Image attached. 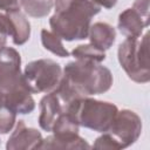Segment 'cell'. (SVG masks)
<instances>
[{
	"mask_svg": "<svg viewBox=\"0 0 150 150\" xmlns=\"http://www.w3.org/2000/svg\"><path fill=\"white\" fill-rule=\"evenodd\" d=\"M62 80L54 91L66 108L81 97L100 95L108 91L112 86L111 71L97 62L75 60L63 68Z\"/></svg>",
	"mask_w": 150,
	"mask_h": 150,
	"instance_id": "1",
	"label": "cell"
},
{
	"mask_svg": "<svg viewBox=\"0 0 150 150\" xmlns=\"http://www.w3.org/2000/svg\"><path fill=\"white\" fill-rule=\"evenodd\" d=\"M0 93L4 104L15 114H30L35 101L21 71V56L13 47L0 52Z\"/></svg>",
	"mask_w": 150,
	"mask_h": 150,
	"instance_id": "2",
	"label": "cell"
},
{
	"mask_svg": "<svg viewBox=\"0 0 150 150\" xmlns=\"http://www.w3.org/2000/svg\"><path fill=\"white\" fill-rule=\"evenodd\" d=\"M54 8L49 26L53 33L66 41L88 38L91 19L101 11L91 0H54Z\"/></svg>",
	"mask_w": 150,
	"mask_h": 150,
	"instance_id": "3",
	"label": "cell"
},
{
	"mask_svg": "<svg viewBox=\"0 0 150 150\" xmlns=\"http://www.w3.org/2000/svg\"><path fill=\"white\" fill-rule=\"evenodd\" d=\"M67 111L75 118L80 127L97 131L107 132L118 111V108L107 101H98L95 98L81 97L73 101Z\"/></svg>",
	"mask_w": 150,
	"mask_h": 150,
	"instance_id": "4",
	"label": "cell"
},
{
	"mask_svg": "<svg viewBox=\"0 0 150 150\" xmlns=\"http://www.w3.org/2000/svg\"><path fill=\"white\" fill-rule=\"evenodd\" d=\"M117 59L130 80L148 83L150 81L149 33L143 38H127L118 46Z\"/></svg>",
	"mask_w": 150,
	"mask_h": 150,
	"instance_id": "5",
	"label": "cell"
},
{
	"mask_svg": "<svg viewBox=\"0 0 150 150\" xmlns=\"http://www.w3.org/2000/svg\"><path fill=\"white\" fill-rule=\"evenodd\" d=\"M62 75L61 66L52 59L30 61L23 69V76L32 94L54 93L60 86Z\"/></svg>",
	"mask_w": 150,
	"mask_h": 150,
	"instance_id": "6",
	"label": "cell"
},
{
	"mask_svg": "<svg viewBox=\"0 0 150 150\" xmlns=\"http://www.w3.org/2000/svg\"><path fill=\"white\" fill-rule=\"evenodd\" d=\"M109 132L118 144L120 149H124L134 144L142 134V120L132 110H118Z\"/></svg>",
	"mask_w": 150,
	"mask_h": 150,
	"instance_id": "7",
	"label": "cell"
},
{
	"mask_svg": "<svg viewBox=\"0 0 150 150\" xmlns=\"http://www.w3.org/2000/svg\"><path fill=\"white\" fill-rule=\"evenodd\" d=\"M42 141H43L42 135L38 129L27 127L25 121L20 120L16 122L15 129L6 143V149L7 150L40 149Z\"/></svg>",
	"mask_w": 150,
	"mask_h": 150,
	"instance_id": "8",
	"label": "cell"
},
{
	"mask_svg": "<svg viewBox=\"0 0 150 150\" xmlns=\"http://www.w3.org/2000/svg\"><path fill=\"white\" fill-rule=\"evenodd\" d=\"M0 21L7 29L8 36L16 46L25 45L30 36V23L20 9L0 12Z\"/></svg>",
	"mask_w": 150,
	"mask_h": 150,
	"instance_id": "9",
	"label": "cell"
},
{
	"mask_svg": "<svg viewBox=\"0 0 150 150\" xmlns=\"http://www.w3.org/2000/svg\"><path fill=\"white\" fill-rule=\"evenodd\" d=\"M66 111L64 105L60 101L55 93L46 94L40 101V115L39 125L42 130L52 132V128L57 120V117Z\"/></svg>",
	"mask_w": 150,
	"mask_h": 150,
	"instance_id": "10",
	"label": "cell"
},
{
	"mask_svg": "<svg viewBox=\"0 0 150 150\" xmlns=\"http://www.w3.org/2000/svg\"><path fill=\"white\" fill-rule=\"evenodd\" d=\"M148 26L149 23H146L132 7L124 9L118 15L117 27L125 38H141L143 29Z\"/></svg>",
	"mask_w": 150,
	"mask_h": 150,
	"instance_id": "11",
	"label": "cell"
},
{
	"mask_svg": "<svg viewBox=\"0 0 150 150\" xmlns=\"http://www.w3.org/2000/svg\"><path fill=\"white\" fill-rule=\"evenodd\" d=\"M88 38L93 46L101 50H107L116 40V30L107 22H95L90 25Z\"/></svg>",
	"mask_w": 150,
	"mask_h": 150,
	"instance_id": "12",
	"label": "cell"
},
{
	"mask_svg": "<svg viewBox=\"0 0 150 150\" xmlns=\"http://www.w3.org/2000/svg\"><path fill=\"white\" fill-rule=\"evenodd\" d=\"M40 149H69V150H88L91 149V145L82 138L79 134L77 135H70V136H56V135H50L46 138H43Z\"/></svg>",
	"mask_w": 150,
	"mask_h": 150,
	"instance_id": "13",
	"label": "cell"
},
{
	"mask_svg": "<svg viewBox=\"0 0 150 150\" xmlns=\"http://www.w3.org/2000/svg\"><path fill=\"white\" fill-rule=\"evenodd\" d=\"M80 130L79 123L75 121V118L68 112L63 111L57 120L55 121L52 132L56 136H70V135H77Z\"/></svg>",
	"mask_w": 150,
	"mask_h": 150,
	"instance_id": "14",
	"label": "cell"
},
{
	"mask_svg": "<svg viewBox=\"0 0 150 150\" xmlns=\"http://www.w3.org/2000/svg\"><path fill=\"white\" fill-rule=\"evenodd\" d=\"M41 43L45 49L53 53L56 56L60 57H68L69 52L66 49V47L62 43V39L53 33L52 30L42 29L41 30Z\"/></svg>",
	"mask_w": 150,
	"mask_h": 150,
	"instance_id": "15",
	"label": "cell"
},
{
	"mask_svg": "<svg viewBox=\"0 0 150 150\" xmlns=\"http://www.w3.org/2000/svg\"><path fill=\"white\" fill-rule=\"evenodd\" d=\"M54 6L53 0H22L21 7L25 13L32 18H45L47 16Z\"/></svg>",
	"mask_w": 150,
	"mask_h": 150,
	"instance_id": "16",
	"label": "cell"
},
{
	"mask_svg": "<svg viewBox=\"0 0 150 150\" xmlns=\"http://www.w3.org/2000/svg\"><path fill=\"white\" fill-rule=\"evenodd\" d=\"M71 55L75 60H83V61H91L101 63L105 60V53L104 50H101L93 46L91 43L86 45H79L71 50Z\"/></svg>",
	"mask_w": 150,
	"mask_h": 150,
	"instance_id": "17",
	"label": "cell"
},
{
	"mask_svg": "<svg viewBox=\"0 0 150 150\" xmlns=\"http://www.w3.org/2000/svg\"><path fill=\"white\" fill-rule=\"evenodd\" d=\"M16 114L9 109L7 105L2 104L0 107V134H8L15 125Z\"/></svg>",
	"mask_w": 150,
	"mask_h": 150,
	"instance_id": "18",
	"label": "cell"
},
{
	"mask_svg": "<svg viewBox=\"0 0 150 150\" xmlns=\"http://www.w3.org/2000/svg\"><path fill=\"white\" fill-rule=\"evenodd\" d=\"M91 148L100 149V150L102 149L103 150H120L118 144L116 143L115 138L109 132H102V135L95 139Z\"/></svg>",
	"mask_w": 150,
	"mask_h": 150,
	"instance_id": "19",
	"label": "cell"
},
{
	"mask_svg": "<svg viewBox=\"0 0 150 150\" xmlns=\"http://www.w3.org/2000/svg\"><path fill=\"white\" fill-rule=\"evenodd\" d=\"M132 8L142 16L146 23H149V0H135Z\"/></svg>",
	"mask_w": 150,
	"mask_h": 150,
	"instance_id": "20",
	"label": "cell"
},
{
	"mask_svg": "<svg viewBox=\"0 0 150 150\" xmlns=\"http://www.w3.org/2000/svg\"><path fill=\"white\" fill-rule=\"evenodd\" d=\"M22 0H0V12H9L21 8Z\"/></svg>",
	"mask_w": 150,
	"mask_h": 150,
	"instance_id": "21",
	"label": "cell"
},
{
	"mask_svg": "<svg viewBox=\"0 0 150 150\" xmlns=\"http://www.w3.org/2000/svg\"><path fill=\"white\" fill-rule=\"evenodd\" d=\"M7 38H8L7 29H6V27L4 26V23L0 21V52L6 47Z\"/></svg>",
	"mask_w": 150,
	"mask_h": 150,
	"instance_id": "22",
	"label": "cell"
},
{
	"mask_svg": "<svg viewBox=\"0 0 150 150\" xmlns=\"http://www.w3.org/2000/svg\"><path fill=\"white\" fill-rule=\"evenodd\" d=\"M91 1L95 2L97 6L103 7V8H107V9L112 8L116 5V2H117V0H91Z\"/></svg>",
	"mask_w": 150,
	"mask_h": 150,
	"instance_id": "23",
	"label": "cell"
},
{
	"mask_svg": "<svg viewBox=\"0 0 150 150\" xmlns=\"http://www.w3.org/2000/svg\"><path fill=\"white\" fill-rule=\"evenodd\" d=\"M4 104V100H2V96H1V93H0V107Z\"/></svg>",
	"mask_w": 150,
	"mask_h": 150,
	"instance_id": "24",
	"label": "cell"
}]
</instances>
